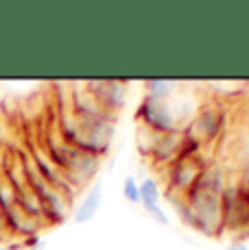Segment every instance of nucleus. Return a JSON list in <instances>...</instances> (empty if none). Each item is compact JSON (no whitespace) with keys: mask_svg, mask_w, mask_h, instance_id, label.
<instances>
[{"mask_svg":"<svg viewBox=\"0 0 249 250\" xmlns=\"http://www.w3.org/2000/svg\"><path fill=\"white\" fill-rule=\"evenodd\" d=\"M181 87L179 81H171V79H149L145 81V91L149 98H171L173 94H177Z\"/></svg>","mask_w":249,"mask_h":250,"instance_id":"9b49d317","label":"nucleus"},{"mask_svg":"<svg viewBox=\"0 0 249 250\" xmlns=\"http://www.w3.org/2000/svg\"><path fill=\"white\" fill-rule=\"evenodd\" d=\"M181 139L184 133H166V135H153V142L147 150L151 161L157 167H169L181 152Z\"/></svg>","mask_w":249,"mask_h":250,"instance_id":"6e6552de","label":"nucleus"},{"mask_svg":"<svg viewBox=\"0 0 249 250\" xmlns=\"http://www.w3.org/2000/svg\"><path fill=\"white\" fill-rule=\"evenodd\" d=\"M225 128V111L217 104H203L197 109V113L193 115V120L188 122V126L184 128V135L190 137L193 142H197L199 146L217 142V137L223 133Z\"/></svg>","mask_w":249,"mask_h":250,"instance_id":"7ed1b4c3","label":"nucleus"},{"mask_svg":"<svg viewBox=\"0 0 249 250\" xmlns=\"http://www.w3.org/2000/svg\"><path fill=\"white\" fill-rule=\"evenodd\" d=\"M138 187H140V205H160L162 200V189L160 185H157V181L153 179V176H147V179H142L138 183Z\"/></svg>","mask_w":249,"mask_h":250,"instance_id":"f8f14e48","label":"nucleus"},{"mask_svg":"<svg viewBox=\"0 0 249 250\" xmlns=\"http://www.w3.org/2000/svg\"><path fill=\"white\" fill-rule=\"evenodd\" d=\"M103 198H105V189H103V181L97 179L92 185L88 187V191L83 194L81 203L73 207V220L76 224H90L94 218L99 215L100 207H103Z\"/></svg>","mask_w":249,"mask_h":250,"instance_id":"1a4fd4ad","label":"nucleus"},{"mask_svg":"<svg viewBox=\"0 0 249 250\" xmlns=\"http://www.w3.org/2000/svg\"><path fill=\"white\" fill-rule=\"evenodd\" d=\"M227 183V172L221 163H210L186 196L169 194L171 205L177 211V218L197 233L210 235V237L219 235L223 224L221 203Z\"/></svg>","mask_w":249,"mask_h":250,"instance_id":"f257e3e1","label":"nucleus"},{"mask_svg":"<svg viewBox=\"0 0 249 250\" xmlns=\"http://www.w3.org/2000/svg\"><path fill=\"white\" fill-rule=\"evenodd\" d=\"M195 107L188 100L181 98V89L173 94L171 98H149L145 96L136 111V118L142 128L157 135H166V133H184L193 115L197 109H186Z\"/></svg>","mask_w":249,"mask_h":250,"instance_id":"f03ea898","label":"nucleus"},{"mask_svg":"<svg viewBox=\"0 0 249 250\" xmlns=\"http://www.w3.org/2000/svg\"><path fill=\"white\" fill-rule=\"evenodd\" d=\"M236 187L243 191L245 196H249V155L243 159L241 163V170H238V176H236Z\"/></svg>","mask_w":249,"mask_h":250,"instance_id":"2eb2a0df","label":"nucleus"},{"mask_svg":"<svg viewBox=\"0 0 249 250\" xmlns=\"http://www.w3.org/2000/svg\"><path fill=\"white\" fill-rule=\"evenodd\" d=\"M247 205H249V196H247Z\"/></svg>","mask_w":249,"mask_h":250,"instance_id":"6ab92c4d","label":"nucleus"},{"mask_svg":"<svg viewBox=\"0 0 249 250\" xmlns=\"http://www.w3.org/2000/svg\"><path fill=\"white\" fill-rule=\"evenodd\" d=\"M100 163H103V159H99V157L81 152V150H73V157H70L68 166H66V170L61 172V174L68 181V185L76 191L79 187L92 185V183L97 181L94 176L99 174Z\"/></svg>","mask_w":249,"mask_h":250,"instance_id":"423d86ee","label":"nucleus"},{"mask_svg":"<svg viewBox=\"0 0 249 250\" xmlns=\"http://www.w3.org/2000/svg\"><path fill=\"white\" fill-rule=\"evenodd\" d=\"M42 205V220L44 224H64L73 213V203L66 198L61 191L55 187H46L40 196H37Z\"/></svg>","mask_w":249,"mask_h":250,"instance_id":"0eeeda50","label":"nucleus"},{"mask_svg":"<svg viewBox=\"0 0 249 250\" xmlns=\"http://www.w3.org/2000/svg\"><path fill=\"white\" fill-rule=\"evenodd\" d=\"M205 159L201 152L193 157H179L166 167V183H169V194L173 196H186L190 187L197 183L199 174L210 166L212 161H201Z\"/></svg>","mask_w":249,"mask_h":250,"instance_id":"20e7f679","label":"nucleus"},{"mask_svg":"<svg viewBox=\"0 0 249 250\" xmlns=\"http://www.w3.org/2000/svg\"><path fill=\"white\" fill-rule=\"evenodd\" d=\"M40 220L26 215L18 205H11L9 209H4V229H7L9 237H16L22 242L31 235H40Z\"/></svg>","mask_w":249,"mask_h":250,"instance_id":"9d476101","label":"nucleus"},{"mask_svg":"<svg viewBox=\"0 0 249 250\" xmlns=\"http://www.w3.org/2000/svg\"><path fill=\"white\" fill-rule=\"evenodd\" d=\"M22 246H25L26 250H44L46 242L42 239V235H31V237L22 239Z\"/></svg>","mask_w":249,"mask_h":250,"instance_id":"dca6fc26","label":"nucleus"},{"mask_svg":"<svg viewBox=\"0 0 249 250\" xmlns=\"http://www.w3.org/2000/svg\"><path fill=\"white\" fill-rule=\"evenodd\" d=\"M20 246H0V250H18Z\"/></svg>","mask_w":249,"mask_h":250,"instance_id":"a211bd4d","label":"nucleus"},{"mask_svg":"<svg viewBox=\"0 0 249 250\" xmlns=\"http://www.w3.org/2000/svg\"><path fill=\"white\" fill-rule=\"evenodd\" d=\"M123 198L131 205H140V187H138L136 176L127 174L123 179Z\"/></svg>","mask_w":249,"mask_h":250,"instance_id":"ddd939ff","label":"nucleus"},{"mask_svg":"<svg viewBox=\"0 0 249 250\" xmlns=\"http://www.w3.org/2000/svg\"><path fill=\"white\" fill-rule=\"evenodd\" d=\"M83 87L99 103V107L114 118L127 104L129 89L124 81H88V83H83Z\"/></svg>","mask_w":249,"mask_h":250,"instance_id":"39448f33","label":"nucleus"},{"mask_svg":"<svg viewBox=\"0 0 249 250\" xmlns=\"http://www.w3.org/2000/svg\"><path fill=\"white\" fill-rule=\"evenodd\" d=\"M225 250H249V248H247L245 242H232Z\"/></svg>","mask_w":249,"mask_h":250,"instance_id":"f3484780","label":"nucleus"},{"mask_svg":"<svg viewBox=\"0 0 249 250\" xmlns=\"http://www.w3.org/2000/svg\"><path fill=\"white\" fill-rule=\"evenodd\" d=\"M142 209H145V213L149 215L155 224H160V227H169V222H171L169 213L162 209V205H145Z\"/></svg>","mask_w":249,"mask_h":250,"instance_id":"4468645a","label":"nucleus"}]
</instances>
